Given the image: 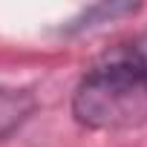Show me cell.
I'll return each mask as SVG.
<instances>
[{
	"mask_svg": "<svg viewBox=\"0 0 147 147\" xmlns=\"http://www.w3.org/2000/svg\"><path fill=\"white\" fill-rule=\"evenodd\" d=\"M72 118L87 130H130L147 121V29L90 63L72 92Z\"/></svg>",
	"mask_w": 147,
	"mask_h": 147,
	"instance_id": "1",
	"label": "cell"
},
{
	"mask_svg": "<svg viewBox=\"0 0 147 147\" xmlns=\"http://www.w3.org/2000/svg\"><path fill=\"white\" fill-rule=\"evenodd\" d=\"M38 110V98L32 90H12V87H0V141L18 133L32 113Z\"/></svg>",
	"mask_w": 147,
	"mask_h": 147,
	"instance_id": "2",
	"label": "cell"
},
{
	"mask_svg": "<svg viewBox=\"0 0 147 147\" xmlns=\"http://www.w3.org/2000/svg\"><path fill=\"white\" fill-rule=\"evenodd\" d=\"M138 6L133 3H98V6H90L84 12H78L63 29L66 32H84V29H92V26H101V23H110L115 18H124V15H136Z\"/></svg>",
	"mask_w": 147,
	"mask_h": 147,
	"instance_id": "3",
	"label": "cell"
}]
</instances>
